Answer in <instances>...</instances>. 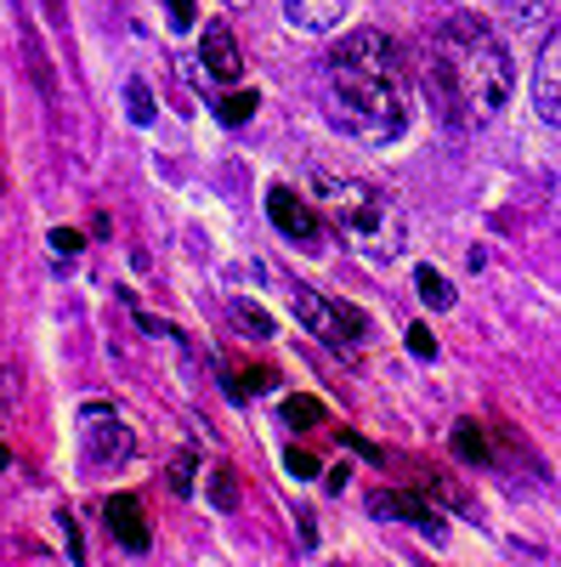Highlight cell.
Listing matches in <instances>:
<instances>
[{"label":"cell","mask_w":561,"mask_h":567,"mask_svg":"<svg viewBox=\"0 0 561 567\" xmlns=\"http://www.w3.org/2000/svg\"><path fill=\"white\" fill-rule=\"evenodd\" d=\"M323 109H330V125L363 142V148H386L408 131L414 120L408 69L381 29H352L330 45V58H323Z\"/></svg>","instance_id":"cell-1"},{"label":"cell","mask_w":561,"mask_h":567,"mask_svg":"<svg viewBox=\"0 0 561 567\" xmlns=\"http://www.w3.org/2000/svg\"><path fill=\"white\" fill-rule=\"evenodd\" d=\"M432 85L443 91V103L459 109L471 125L494 120L510 103V45L499 40V29H488L471 12H454L432 29Z\"/></svg>","instance_id":"cell-2"},{"label":"cell","mask_w":561,"mask_h":567,"mask_svg":"<svg viewBox=\"0 0 561 567\" xmlns=\"http://www.w3.org/2000/svg\"><path fill=\"white\" fill-rule=\"evenodd\" d=\"M312 194H318L323 216H330V227L341 233L357 256L392 261V256L408 245V221H403V210L392 205L386 187H374V182H363V176H318Z\"/></svg>","instance_id":"cell-3"},{"label":"cell","mask_w":561,"mask_h":567,"mask_svg":"<svg viewBox=\"0 0 561 567\" xmlns=\"http://www.w3.org/2000/svg\"><path fill=\"white\" fill-rule=\"evenodd\" d=\"M295 312H301V323L312 329V336L323 341V347H330V352H341V358H352V336H357V329H368V323H357L352 312H341L335 301H323L318 290H307V284H295Z\"/></svg>","instance_id":"cell-4"},{"label":"cell","mask_w":561,"mask_h":567,"mask_svg":"<svg viewBox=\"0 0 561 567\" xmlns=\"http://www.w3.org/2000/svg\"><path fill=\"white\" fill-rule=\"evenodd\" d=\"M267 221L295 245H318V233L330 216H323V205H307L295 187H267Z\"/></svg>","instance_id":"cell-5"},{"label":"cell","mask_w":561,"mask_h":567,"mask_svg":"<svg viewBox=\"0 0 561 567\" xmlns=\"http://www.w3.org/2000/svg\"><path fill=\"white\" fill-rule=\"evenodd\" d=\"M533 114L561 131V29L539 45V63H533Z\"/></svg>","instance_id":"cell-6"},{"label":"cell","mask_w":561,"mask_h":567,"mask_svg":"<svg viewBox=\"0 0 561 567\" xmlns=\"http://www.w3.org/2000/svg\"><path fill=\"white\" fill-rule=\"evenodd\" d=\"M131 432L108 414V403H91L85 409V454H91V465H120L125 454H131Z\"/></svg>","instance_id":"cell-7"},{"label":"cell","mask_w":561,"mask_h":567,"mask_svg":"<svg viewBox=\"0 0 561 567\" xmlns=\"http://www.w3.org/2000/svg\"><path fill=\"white\" fill-rule=\"evenodd\" d=\"M199 69L216 85H239L245 80V58H239V40H232L227 23H205V45H199Z\"/></svg>","instance_id":"cell-8"},{"label":"cell","mask_w":561,"mask_h":567,"mask_svg":"<svg viewBox=\"0 0 561 567\" xmlns=\"http://www.w3.org/2000/svg\"><path fill=\"white\" fill-rule=\"evenodd\" d=\"M284 7V18L301 29V34H330L346 12H352V0H278Z\"/></svg>","instance_id":"cell-9"},{"label":"cell","mask_w":561,"mask_h":567,"mask_svg":"<svg viewBox=\"0 0 561 567\" xmlns=\"http://www.w3.org/2000/svg\"><path fill=\"white\" fill-rule=\"evenodd\" d=\"M108 528L125 550H148V511L136 505V494H114L108 499Z\"/></svg>","instance_id":"cell-10"},{"label":"cell","mask_w":561,"mask_h":567,"mask_svg":"<svg viewBox=\"0 0 561 567\" xmlns=\"http://www.w3.org/2000/svg\"><path fill=\"white\" fill-rule=\"evenodd\" d=\"M368 505L381 511V516H403V523H408V528H419L426 539H443V523H437V516H432L426 505H419V499H408V494H374Z\"/></svg>","instance_id":"cell-11"},{"label":"cell","mask_w":561,"mask_h":567,"mask_svg":"<svg viewBox=\"0 0 561 567\" xmlns=\"http://www.w3.org/2000/svg\"><path fill=\"white\" fill-rule=\"evenodd\" d=\"M414 284H419V301H426L432 312H448V307H454V284H448L437 267L419 261V267H414Z\"/></svg>","instance_id":"cell-12"},{"label":"cell","mask_w":561,"mask_h":567,"mask_svg":"<svg viewBox=\"0 0 561 567\" xmlns=\"http://www.w3.org/2000/svg\"><path fill=\"white\" fill-rule=\"evenodd\" d=\"M454 449L471 460V465H488V460H494V449H488V437H482L477 420H459V425H454Z\"/></svg>","instance_id":"cell-13"},{"label":"cell","mask_w":561,"mask_h":567,"mask_svg":"<svg viewBox=\"0 0 561 567\" xmlns=\"http://www.w3.org/2000/svg\"><path fill=\"white\" fill-rule=\"evenodd\" d=\"M256 109V91H232V97H221V125H245Z\"/></svg>","instance_id":"cell-14"},{"label":"cell","mask_w":561,"mask_h":567,"mask_svg":"<svg viewBox=\"0 0 561 567\" xmlns=\"http://www.w3.org/2000/svg\"><path fill=\"white\" fill-rule=\"evenodd\" d=\"M284 420H290V425H318V420H323V403H318V398H290V403H284Z\"/></svg>","instance_id":"cell-15"},{"label":"cell","mask_w":561,"mask_h":567,"mask_svg":"<svg viewBox=\"0 0 561 567\" xmlns=\"http://www.w3.org/2000/svg\"><path fill=\"white\" fill-rule=\"evenodd\" d=\"M125 97H131V120H136V125H148V120H154V103H148V85H131Z\"/></svg>","instance_id":"cell-16"},{"label":"cell","mask_w":561,"mask_h":567,"mask_svg":"<svg viewBox=\"0 0 561 567\" xmlns=\"http://www.w3.org/2000/svg\"><path fill=\"white\" fill-rule=\"evenodd\" d=\"M232 312H239V318L256 329V336H272V318H267L261 307H250V301H232Z\"/></svg>","instance_id":"cell-17"},{"label":"cell","mask_w":561,"mask_h":567,"mask_svg":"<svg viewBox=\"0 0 561 567\" xmlns=\"http://www.w3.org/2000/svg\"><path fill=\"white\" fill-rule=\"evenodd\" d=\"M170 488L176 494H194V460H176L170 465Z\"/></svg>","instance_id":"cell-18"},{"label":"cell","mask_w":561,"mask_h":567,"mask_svg":"<svg viewBox=\"0 0 561 567\" xmlns=\"http://www.w3.org/2000/svg\"><path fill=\"white\" fill-rule=\"evenodd\" d=\"M165 12L176 18V23H170L176 34H181V29H194V0H165Z\"/></svg>","instance_id":"cell-19"},{"label":"cell","mask_w":561,"mask_h":567,"mask_svg":"<svg viewBox=\"0 0 561 567\" xmlns=\"http://www.w3.org/2000/svg\"><path fill=\"white\" fill-rule=\"evenodd\" d=\"M52 245H58V256L69 261V256H80V245H85V239H80L74 227H58V233H52Z\"/></svg>","instance_id":"cell-20"},{"label":"cell","mask_w":561,"mask_h":567,"mask_svg":"<svg viewBox=\"0 0 561 567\" xmlns=\"http://www.w3.org/2000/svg\"><path fill=\"white\" fill-rule=\"evenodd\" d=\"M284 465L295 471V477H318V460H312L307 449H290V454H284Z\"/></svg>","instance_id":"cell-21"},{"label":"cell","mask_w":561,"mask_h":567,"mask_svg":"<svg viewBox=\"0 0 561 567\" xmlns=\"http://www.w3.org/2000/svg\"><path fill=\"white\" fill-rule=\"evenodd\" d=\"M408 347H414L419 358H432V352H437V341H432V329H426V323H414V329H408Z\"/></svg>","instance_id":"cell-22"}]
</instances>
